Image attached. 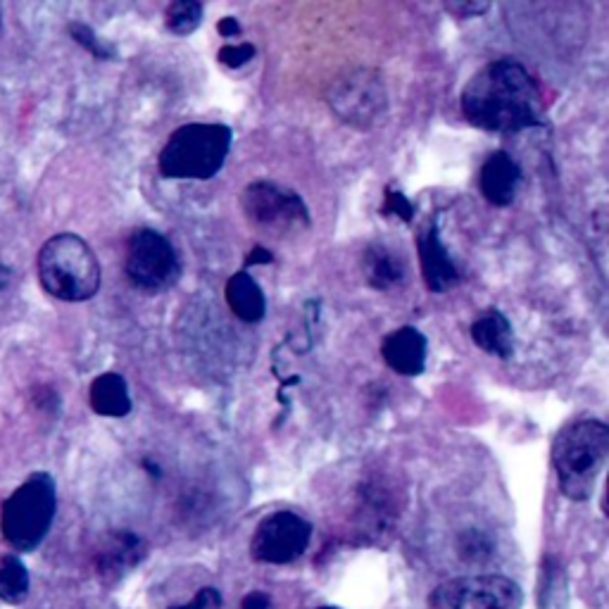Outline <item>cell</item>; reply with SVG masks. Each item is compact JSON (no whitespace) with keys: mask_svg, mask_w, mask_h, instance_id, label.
<instances>
[{"mask_svg":"<svg viewBox=\"0 0 609 609\" xmlns=\"http://www.w3.org/2000/svg\"><path fill=\"white\" fill-rule=\"evenodd\" d=\"M460 108L471 127L489 133H520L545 127V105L528 70L512 57L483 65L464 84Z\"/></svg>","mask_w":609,"mask_h":609,"instance_id":"6da1fadb","label":"cell"},{"mask_svg":"<svg viewBox=\"0 0 609 609\" xmlns=\"http://www.w3.org/2000/svg\"><path fill=\"white\" fill-rule=\"evenodd\" d=\"M609 455V429L602 419L586 417L562 426L553 440V469L565 498L584 502L596 491Z\"/></svg>","mask_w":609,"mask_h":609,"instance_id":"7a4b0ae2","label":"cell"},{"mask_svg":"<svg viewBox=\"0 0 609 609\" xmlns=\"http://www.w3.org/2000/svg\"><path fill=\"white\" fill-rule=\"evenodd\" d=\"M39 281L43 291L63 302H84L100 291V263L76 234H57L39 250Z\"/></svg>","mask_w":609,"mask_h":609,"instance_id":"3957f363","label":"cell"},{"mask_svg":"<svg viewBox=\"0 0 609 609\" xmlns=\"http://www.w3.org/2000/svg\"><path fill=\"white\" fill-rule=\"evenodd\" d=\"M232 143L234 131L226 125H184L160 150L158 170L164 179L207 181L224 170Z\"/></svg>","mask_w":609,"mask_h":609,"instance_id":"277c9868","label":"cell"},{"mask_svg":"<svg viewBox=\"0 0 609 609\" xmlns=\"http://www.w3.org/2000/svg\"><path fill=\"white\" fill-rule=\"evenodd\" d=\"M57 512L55 481L45 471H36L3 502L0 533L14 553H34L49 536Z\"/></svg>","mask_w":609,"mask_h":609,"instance_id":"5b68a950","label":"cell"},{"mask_svg":"<svg viewBox=\"0 0 609 609\" xmlns=\"http://www.w3.org/2000/svg\"><path fill=\"white\" fill-rule=\"evenodd\" d=\"M331 113L357 131H372L388 115V90L376 70L360 67L341 74L327 90Z\"/></svg>","mask_w":609,"mask_h":609,"instance_id":"8992f818","label":"cell"},{"mask_svg":"<svg viewBox=\"0 0 609 609\" xmlns=\"http://www.w3.org/2000/svg\"><path fill=\"white\" fill-rule=\"evenodd\" d=\"M125 274L146 296L172 291L181 279V260L174 246L156 228H136L127 243Z\"/></svg>","mask_w":609,"mask_h":609,"instance_id":"52a82bcc","label":"cell"},{"mask_svg":"<svg viewBox=\"0 0 609 609\" xmlns=\"http://www.w3.org/2000/svg\"><path fill=\"white\" fill-rule=\"evenodd\" d=\"M241 210L255 228L271 236H288L302 228L308 232L312 224L302 197L267 179H257L241 191Z\"/></svg>","mask_w":609,"mask_h":609,"instance_id":"ba28073f","label":"cell"},{"mask_svg":"<svg viewBox=\"0 0 609 609\" xmlns=\"http://www.w3.org/2000/svg\"><path fill=\"white\" fill-rule=\"evenodd\" d=\"M522 602L520 584L500 574L450 578L429 596V609H520Z\"/></svg>","mask_w":609,"mask_h":609,"instance_id":"9c48e42d","label":"cell"},{"mask_svg":"<svg viewBox=\"0 0 609 609\" xmlns=\"http://www.w3.org/2000/svg\"><path fill=\"white\" fill-rule=\"evenodd\" d=\"M312 524L296 512H274L257 524L250 557L260 565H291L310 547Z\"/></svg>","mask_w":609,"mask_h":609,"instance_id":"30bf717a","label":"cell"},{"mask_svg":"<svg viewBox=\"0 0 609 609\" xmlns=\"http://www.w3.org/2000/svg\"><path fill=\"white\" fill-rule=\"evenodd\" d=\"M415 243L426 288H429L431 293L452 291V288L460 284V269H457V263L452 260L444 238H440V226L436 217L421 222Z\"/></svg>","mask_w":609,"mask_h":609,"instance_id":"8fae6325","label":"cell"},{"mask_svg":"<svg viewBox=\"0 0 609 609\" xmlns=\"http://www.w3.org/2000/svg\"><path fill=\"white\" fill-rule=\"evenodd\" d=\"M146 543L133 531H113L96 553V571L108 584H117L129 571L141 565L146 557Z\"/></svg>","mask_w":609,"mask_h":609,"instance_id":"7c38bea8","label":"cell"},{"mask_svg":"<svg viewBox=\"0 0 609 609\" xmlns=\"http://www.w3.org/2000/svg\"><path fill=\"white\" fill-rule=\"evenodd\" d=\"M522 167L510 152L495 150L481 164L479 189L481 195L495 207H510L522 191Z\"/></svg>","mask_w":609,"mask_h":609,"instance_id":"4fadbf2b","label":"cell"},{"mask_svg":"<svg viewBox=\"0 0 609 609\" xmlns=\"http://www.w3.org/2000/svg\"><path fill=\"white\" fill-rule=\"evenodd\" d=\"M381 357L400 376H419L426 370L429 341L415 327H400L381 341Z\"/></svg>","mask_w":609,"mask_h":609,"instance_id":"5bb4252c","label":"cell"},{"mask_svg":"<svg viewBox=\"0 0 609 609\" xmlns=\"http://www.w3.org/2000/svg\"><path fill=\"white\" fill-rule=\"evenodd\" d=\"M362 274L374 291H393L407 281V260L386 243H372L362 255Z\"/></svg>","mask_w":609,"mask_h":609,"instance_id":"9a60e30c","label":"cell"},{"mask_svg":"<svg viewBox=\"0 0 609 609\" xmlns=\"http://www.w3.org/2000/svg\"><path fill=\"white\" fill-rule=\"evenodd\" d=\"M224 298L228 310H232L241 322L246 324H260L267 314V298L263 293V288L246 269H241L228 277Z\"/></svg>","mask_w":609,"mask_h":609,"instance_id":"2e32d148","label":"cell"},{"mask_svg":"<svg viewBox=\"0 0 609 609\" xmlns=\"http://www.w3.org/2000/svg\"><path fill=\"white\" fill-rule=\"evenodd\" d=\"M469 336L485 355L510 360L514 355V331L500 310H489L471 322Z\"/></svg>","mask_w":609,"mask_h":609,"instance_id":"e0dca14e","label":"cell"},{"mask_svg":"<svg viewBox=\"0 0 609 609\" xmlns=\"http://www.w3.org/2000/svg\"><path fill=\"white\" fill-rule=\"evenodd\" d=\"M88 405L100 417L121 419L131 415V395L127 378L115 372H105L90 381Z\"/></svg>","mask_w":609,"mask_h":609,"instance_id":"ac0fdd59","label":"cell"},{"mask_svg":"<svg viewBox=\"0 0 609 609\" xmlns=\"http://www.w3.org/2000/svg\"><path fill=\"white\" fill-rule=\"evenodd\" d=\"M29 571L18 555L0 557V600L6 605H20L29 596Z\"/></svg>","mask_w":609,"mask_h":609,"instance_id":"d6986e66","label":"cell"},{"mask_svg":"<svg viewBox=\"0 0 609 609\" xmlns=\"http://www.w3.org/2000/svg\"><path fill=\"white\" fill-rule=\"evenodd\" d=\"M205 8L197 0H177L164 10V26L174 36H191L203 22Z\"/></svg>","mask_w":609,"mask_h":609,"instance_id":"ffe728a7","label":"cell"},{"mask_svg":"<svg viewBox=\"0 0 609 609\" xmlns=\"http://www.w3.org/2000/svg\"><path fill=\"white\" fill-rule=\"evenodd\" d=\"M67 32H70V36H72L76 43L82 45V49H86L94 57H98V60H115L117 53H115V51L110 49V45L105 43L103 39H98V34H96L94 29H90L88 24H84V22H72V24L67 26Z\"/></svg>","mask_w":609,"mask_h":609,"instance_id":"44dd1931","label":"cell"},{"mask_svg":"<svg viewBox=\"0 0 609 609\" xmlns=\"http://www.w3.org/2000/svg\"><path fill=\"white\" fill-rule=\"evenodd\" d=\"M381 212H384V215L398 217L407 224L417 215V210L413 203H409V197L400 189H393V186H388L384 193V205H381Z\"/></svg>","mask_w":609,"mask_h":609,"instance_id":"7402d4cb","label":"cell"},{"mask_svg":"<svg viewBox=\"0 0 609 609\" xmlns=\"http://www.w3.org/2000/svg\"><path fill=\"white\" fill-rule=\"evenodd\" d=\"M255 45L253 43H226L220 49L217 53V60L228 67V70H241V67H246L250 60L255 57Z\"/></svg>","mask_w":609,"mask_h":609,"instance_id":"603a6c76","label":"cell"},{"mask_svg":"<svg viewBox=\"0 0 609 609\" xmlns=\"http://www.w3.org/2000/svg\"><path fill=\"white\" fill-rule=\"evenodd\" d=\"M460 551L464 557L469 559H479V557H485L491 551V543L489 538L483 536V533L479 531H467L464 536L460 538Z\"/></svg>","mask_w":609,"mask_h":609,"instance_id":"cb8c5ba5","label":"cell"},{"mask_svg":"<svg viewBox=\"0 0 609 609\" xmlns=\"http://www.w3.org/2000/svg\"><path fill=\"white\" fill-rule=\"evenodd\" d=\"M222 607V598L220 592L215 588H203L197 596L193 598V602H186V605H179V607H172V609H220Z\"/></svg>","mask_w":609,"mask_h":609,"instance_id":"d4e9b609","label":"cell"},{"mask_svg":"<svg viewBox=\"0 0 609 609\" xmlns=\"http://www.w3.org/2000/svg\"><path fill=\"white\" fill-rule=\"evenodd\" d=\"M489 3H446V10L457 20H474L489 12Z\"/></svg>","mask_w":609,"mask_h":609,"instance_id":"484cf974","label":"cell"},{"mask_svg":"<svg viewBox=\"0 0 609 609\" xmlns=\"http://www.w3.org/2000/svg\"><path fill=\"white\" fill-rule=\"evenodd\" d=\"M274 263V255L271 250L263 248V246H255L248 255H246V263H243V267H257V265H271Z\"/></svg>","mask_w":609,"mask_h":609,"instance_id":"4316f807","label":"cell"},{"mask_svg":"<svg viewBox=\"0 0 609 609\" xmlns=\"http://www.w3.org/2000/svg\"><path fill=\"white\" fill-rule=\"evenodd\" d=\"M241 609H271V600L265 596V592L255 590V592H248V596L243 598Z\"/></svg>","mask_w":609,"mask_h":609,"instance_id":"83f0119b","label":"cell"},{"mask_svg":"<svg viewBox=\"0 0 609 609\" xmlns=\"http://www.w3.org/2000/svg\"><path fill=\"white\" fill-rule=\"evenodd\" d=\"M217 34H220L222 39H234V36H238V34H241V24H238V20H236V18H222V20L217 22Z\"/></svg>","mask_w":609,"mask_h":609,"instance_id":"f1b7e54d","label":"cell"},{"mask_svg":"<svg viewBox=\"0 0 609 609\" xmlns=\"http://www.w3.org/2000/svg\"><path fill=\"white\" fill-rule=\"evenodd\" d=\"M12 281V269L8 265H0V291H6Z\"/></svg>","mask_w":609,"mask_h":609,"instance_id":"f546056e","label":"cell"},{"mask_svg":"<svg viewBox=\"0 0 609 609\" xmlns=\"http://www.w3.org/2000/svg\"><path fill=\"white\" fill-rule=\"evenodd\" d=\"M317 609H336V607H317Z\"/></svg>","mask_w":609,"mask_h":609,"instance_id":"4dcf8cb0","label":"cell"}]
</instances>
